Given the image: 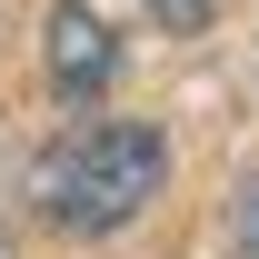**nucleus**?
Instances as JSON below:
<instances>
[{
	"mask_svg": "<svg viewBox=\"0 0 259 259\" xmlns=\"http://www.w3.org/2000/svg\"><path fill=\"white\" fill-rule=\"evenodd\" d=\"M160 180H169V140L140 130V120H100V130H80L70 150H50V160L30 169L40 220L70 229V239H100V229L140 220Z\"/></svg>",
	"mask_w": 259,
	"mask_h": 259,
	"instance_id": "obj_1",
	"label": "nucleus"
},
{
	"mask_svg": "<svg viewBox=\"0 0 259 259\" xmlns=\"http://www.w3.org/2000/svg\"><path fill=\"white\" fill-rule=\"evenodd\" d=\"M110 70H120V50H110V30L90 10H50V80H60V100H100Z\"/></svg>",
	"mask_w": 259,
	"mask_h": 259,
	"instance_id": "obj_2",
	"label": "nucleus"
},
{
	"mask_svg": "<svg viewBox=\"0 0 259 259\" xmlns=\"http://www.w3.org/2000/svg\"><path fill=\"white\" fill-rule=\"evenodd\" d=\"M209 10H220V0H150V30L190 40V30H209Z\"/></svg>",
	"mask_w": 259,
	"mask_h": 259,
	"instance_id": "obj_3",
	"label": "nucleus"
},
{
	"mask_svg": "<svg viewBox=\"0 0 259 259\" xmlns=\"http://www.w3.org/2000/svg\"><path fill=\"white\" fill-rule=\"evenodd\" d=\"M229 259H259V180L229 199Z\"/></svg>",
	"mask_w": 259,
	"mask_h": 259,
	"instance_id": "obj_4",
	"label": "nucleus"
},
{
	"mask_svg": "<svg viewBox=\"0 0 259 259\" xmlns=\"http://www.w3.org/2000/svg\"><path fill=\"white\" fill-rule=\"evenodd\" d=\"M0 259H10V229H0Z\"/></svg>",
	"mask_w": 259,
	"mask_h": 259,
	"instance_id": "obj_5",
	"label": "nucleus"
}]
</instances>
